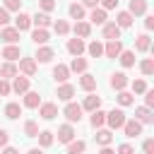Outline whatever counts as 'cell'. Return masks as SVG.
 <instances>
[{"label":"cell","mask_w":154,"mask_h":154,"mask_svg":"<svg viewBox=\"0 0 154 154\" xmlns=\"http://www.w3.org/2000/svg\"><path fill=\"white\" fill-rule=\"evenodd\" d=\"M125 120H128V116H125L123 108H111V111L106 113V125H108V130H120Z\"/></svg>","instance_id":"6da1fadb"},{"label":"cell","mask_w":154,"mask_h":154,"mask_svg":"<svg viewBox=\"0 0 154 154\" xmlns=\"http://www.w3.org/2000/svg\"><path fill=\"white\" fill-rule=\"evenodd\" d=\"M82 106L79 103H75V101H67L65 103V108H63V116L67 118V123H79L82 120Z\"/></svg>","instance_id":"7a4b0ae2"},{"label":"cell","mask_w":154,"mask_h":154,"mask_svg":"<svg viewBox=\"0 0 154 154\" xmlns=\"http://www.w3.org/2000/svg\"><path fill=\"white\" fill-rule=\"evenodd\" d=\"M17 70H19L24 77H34V75H36V70H38V63L34 60V55H31V58H19Z\"/></svg>","instance_id":"3957f363"},{"label":"cell","mask_w":154,"mask_h":154,"mask_svg":"<svg viewBox=\"0 0 154 154\" xmlns=\"http://www.w3.org/2000/svg\"><path fill=\"white\" fill-rule=\"evenodd\" d=\"M142 130H144V125H142L137 118H130V120L123 123V132H125V137H140Z\"/></svg>","instance_id":"277c9868"},{"label":"cell","mask_w":154,"mask_h":154,"mask_svg":"<svg viewBox=\"0 0 154 154\" xmlns=\"http://www.w3.org/2000/svg\"><path fill=\"white\" fill-rule=\"evenodd\" d=\"M75 137H77V130H75L72 123H65V125L58 128V142H60V144H67V142H72Z\"/></svg>","instance_id":"5b68a950"},{"label":"cell","mask_w":154,"mask_h":154,"mask_svg":"<svg viewBox=\"0 0 154 154\" xmlns=\"http://www.w3.org/2000/svg\"><path fill=\"white\" fill-rule=\"evenodd\" d=\"M120 26L116 24V22H103L101 24V36L106 38V41H113V38H120Z\"/></svg>","instance_id":"8992f818"},{"label":"cell","mask_w":154,"mask_h":154,"mask_svg":"<svg viewBox=\"0 0 154 154\" xmlns=\"http://www.w3.org/2000/svg\"><path fill=\"white\" fill-rule=\"evenodd\" d=\"M120 51H123V41H120V38H113V41H106V43H103V55H106V58H113V60H116V58L120 55Z\"/></svg>","instance_id":"52a82bcc"},{"label":"cell","mask_w":154,"mask_h":154,"mask_svg":"<svg viewBox=\"0 0 154 154\" xmlns=\"http://www.w3.org/2000/svg\"><path fill=\"white\" fill-rule=\"evenodd\" d=\"M84 48H87V43H84V38H67V53L72 55V58H77V55H82L84 53Z\"/></svg>","instance_id":"ba28073f"},{"label":"cell","mask_w":154,"mask_h":154,"mask_svg":"<svg viewBox=\"0 0 154 154\" xmlns=\"http://www.w3.org/2000/svg\"><path fill=\"white\" fill-rule=\"evenodd\" d=\"M0 58H5V60H10V63H14V60H19V58H22V48H19L17 43H7V46L2 48V53H0Z\"/></svg>","instance_id":"9c48e42d"},{"label":"cell","mask_w":154,"mask_h":154,"mask_svg":"<svg viewBox=\"0 0 154 154\" xmlns=\"http://www.w3.org/2000/svg\"><path fill=\"white\" fill-rule=\"evenodd\" d=\"M53 58H55V51H53L51 46H38L36 53H34V60H36V63H51Z\"/></svg>","instance_id":"30bf717a"},{"label":"cell","mask_w":154,"mask_h":154,"mask_svg":"<svg viewBox=\"0 0 154 154\" xmlns=\"http://www.w3.org/2000/svg\"><path fill=\"white\" fill-rule=\"evenodd\" d=\"M10 84H12V91L19 94V96H22L24 91H29V77H24V75H14Z\"/></svg>","instance_id":"8fae6325"},{"label":"cell","mask_w":154,"mask_h":154,"mask_svg":"<svg viewBox=\"0 0 154 154\" xmlns=\"http://www.w3.org/2000/svg\"><path fill=\"white\" fill-rule=\"evenodd\" d=\"M79 106H82V111H89V113H91V111L101 108V96H96L94 91H89V94L84 96V101H82Z\"/></svg>","instance_id":"7c38bea8"},{"label":"cell","mask_w":154,"mask_h":154,"mask_svg":"<svg viewBox=\"0 0 154 154\" xmlns=\"http://www.w3.org/2000/svg\"><path fill=\"white\" fill-rule=\"evenodd\" d=\"M38 116H41L43 120H53V118L58 116V106H55L53 101H46V103H38Z\"/></svg>","instance_id":"4fadbf2b"},{"label":"cell","mask_w":154,"mask_h":154,"mask_svg":"<svg viewBox=\"0 0 154 154\" xmlns=\"http://www.w3.org/2000/svg\"><path fill=\"white\" fill-rule=\"evenodd\" d=\"M128 75L125 72H113L111 75V79H108V84H111V89H116V91H120V89H125L128 87Z\"/></svg>","instance_id":"5bb4252c"},{"label":"cell","mask_w":154,"mask_h":154,"mask_svg":"<svg viewBox=\"0 0 154 154\" xmlns=\"http://www.w3.org/2000/svg\"><path fill=\"white\" fill-rule=\"evenodd\" d=\"M135 118H137L142 125H152V123H154V113H152V108H147V106H137V108H135Z\"/></svg>","instance_id":"9a60e30c"},{"label":"cell","mask_w":154,"mask_h":154,"mask_svg":"<svg viewBox=\"0 0 154 154\" xmlns=\"http://www.w3.org/2000/svg\"><path fill=\"white\" fill-rule=\"evenodd\" d=\"M94 140H96V144H99V147H106V144H111V142H113V130H108V128H96Z\"/></svg>","instance_id":"2e32d148"},{"label":"cell","mask_w":154,"mask_h":154,"mask_svg":"<svg viewBox=\"0 0 154 154\" xmlns=\"http://www.w3.org/2000/svg\"><path fill=\"white\" fill-rule=\"evenodd\" d=\"M53 24V19H51V14L48 12H36L34 17H31V26H38V29H48Z\"/></svg>","instance_id":"e0dca14e"},{"label":"cell","mask_w":154,"mask_h":154,"mask_svg":"<svg viewBox=\"0 0 154 154\" xmlns=\"http://www.w3.org/2000/svg\"><path fill=\"white\" fill-rule=\"evenodd\" d=\"M14 29L22 34V31H26V29H31V14H26V12H17V17H14Z\"/></svg>","instance_id":"ac0fdd59"},{"label":"cell","mask_w":154,"mask_h":154,"mask_svg":"<svg viewBox=\"0 0 154 154\" xmlns=\"http://www.w3.org/2000/svg\"><path fill=\"white\" fill-rule=\"evenodd\" d=\"M72 31H75V36H77V38H89V36H91V24H89V22H84V19H79V22H75Z\"/></svg>","instance_id":"d6986e66"},{"label":"cell","mask_w":154,"mask_h":154,"mask_svg":"<svg viewBox=\"0 0 154 154\" xmlns=\"http://www.w3.org/2000/svg\"><path fill=\"white\" fill-rule=\"evenodd\" d=\"M22 96H24V99H22V106H24V108H38V103H41L38 91H31V89H29V91H24Z\"/></svg>","instance_id":"ffe728a7"},{"label":"cell","mask_w":154,"mask_h":154,"mask_svg":"<svg viewBox=\"0 0 154 154\" xmlns=\"http://www.w3.org/2000/svg\"><path fill=\"white\" fill-rule=\"evenodd\" d=\"M67 14H70V19L79 22V19H84V17H87V10H84V5H82V2H70Z\"/></svg>","instance_id":"44dd1931"},{"label":"cell","mask_w":154,"mask_h":154,"mask_svg":"<svg viewBox=\"0 0 154 154\" xmlns=\"http://www.w3.org/2000/svg\"><path fill=\"white\" fill-rule=\"evenodd\" d=\"M79 87L89 94V91H96V77L94 75H89V72H82L79 75Z\"/></svg>","instance_id":"7402d4cb"},{"label":"cell","mask_w":154,"mask_h":154,"mask_svg":"<svg viewBox=\"0 0 154 154\" xmlns=\"http://www.w3.org/2000/svg\"><path fill=\"white\" fill-rule=\"evenodd\" d=\"M55 96L60 99V101H72V96H75V87L72 84H67V82H63L60 87H58V91H55Z\"/></svg>","instance_id":"603a6c76"},{"label":"cell","mask_w":154,"mask_h":154,"mask_svg":"<svg viewBox=\"0 0 154 154\" xmlns=\"http://www.w3.org/2000/svg\"><path fill=\"white\" fill-rule=\"evenodd\" d=\"M14 75H19V70H17L14 63H10V60L0 63V79H12Z\"/></svg>","instance_id":"cb8c5ba5"},{"label":"cell","mask_w":154,"mask_h":154,"mask_svg":"<svg viewBox=\"0 0 154 154\" xmlns=\"http://www.w3.org/2000/svg\"><path fill=\"white\" fill-rule=\"evenodd\" d=\"M147 0H130V7H128V12L132 14V17H142V14H147Z\"/></svg>","instance_id":"d4e9b609"},{"label":"cell","mask_w":154,"mask_h":154,"mask_svg":"<svg viewBox=\"0 0 154 154\" xmlns=\"http://www.w3.org/2000/svg\"><path fill=\"white\" fill-rule=\"evenodd\" d=\"M103 22H108V17H106V10L103 7H91V12H89V24H103Z\"/></svg>","instance_id":"484cf974"},{"label":"cell","mask_w":154,"mask_h":154,"mask_svg":"<svg viewBox=\"0 0 154 154\" xmlns=\"http://www.w3.org/2000/svg\"><path fill=\"white\" fill-rule=\"evenodd\" d=\"M0 38H2L5 43H19V31H17L14 26H2Z\"/></svg>","instance_id":"4316f807"},{"label":"cell","mask_w":154,"mask_h":154,"mask_svg":"<svg viewBox=\"0 0 154 154\" xmlns=\"http://www.w3.org/2000/svg\"><path fill=\"white\" fill-rule=\"evenodd\" d=\"M31 41H34L36 46H46V43L51 41V34H48V29H38V26H36V29L31 31Z\"/></svg>","instance_id":"83f0119b"},{"label":"cell","mask_w":154,"mask_h":154,"mask_svg":"<svg viewBox=\"0 0 154 154\" xmlns=\"http://www.w3.org/2000/svg\"><path fill=\"white\" fill-rule=\"evenodd\" d=\"M152 48V38H149V34L144 31V34H140L137 38H135V51L137 53H147Z\"/></svg>","instance_id":"f1b7e54d"},{"label":"cell","mask_w":154,"mask_h":154,"mask_svg":"<svg viewBox=\"0 0 154 154\" xmlns=\"http://www.w3.org/2000/svg\"><path fill=\"white\" fill-rule=\"evenodd\" d=\"M132 19H135V17H132L128 10H120V12L116 14V24H118L120 29H130V26H132Z\"/></svg>","instance_id":"f546056e"},{"label":"cell","mask_w":154,"mask_h":154,"mask_svg":"<svg viewBox=\"0 0 154 154\" xmlns=\"http://www.w3.org/2000/svg\"><path fill=\"white\" fill-rule=\"evenodd\" d=\"M67 77H70V67L63 65V63H58V65L53 67V79L63 84V82H67Z\"/></svg>","instance_id":"4dcf8cb0"},{"label":"cell","mask_w":154,"mask_h":154,"mask_svg":"<svg viewBox=\"0 0 154 154\" xmlns=\"http://www.w3.org/2000/svg\"><path fill=\"white\" fill-rule=\"evenodd\" d=\"M87 58H82V55H77V58H72V63L67 65L70 67V72H77V75H82V72H87Z\"/></svg>","instance_id":"1f68e13d"},{"label":"cell","mask_w":154,"mask_h":154,"mask_svg":"<svg viewBox=\"0 0 154 154\" xmlns=\"http://www.w3.org/2000/svg\"><path fill=\"white\" fill-rule=\"evenodd\" d=\"M89 125L96 130V128H103L106 125V113L101 111V108H96V111H91V118H89Z\"/></svg>","instance_id":"d6a6232c"},{"label":"cell","mask_w":154,"mask_h":154,"mask_svg":"<svg viewBox=\"0 0 154 154\" xmlns=\"http://www.w3.org/2000/svg\"><path fill=\"white\" fill-rule=\"evenodd\" d=\"M22 116V106L17 103V101H10L7 106H5V118H10V120H17Z\"/></svg>","instance_id":"836d02e7"},{"label":"cell","mask_w":154,"mask_h":154,"mask_svg":"<svg viewBox=\"0 0 154 154\" xmlns=\"http://www.w3.org/2000/svg\"><path fill=\"white\" fill-rule=\"evenodd\" d=\"M87 152V142L84 140H72V142H67V154H84Z\"/></svg>","instance_id":"e575fe53"},{"label":"cell","mask_w":154,"mask_h":154,"mask_svg":"<svg viewBox=\"0 0 154 154\" xmlns=\"http://www.w3.org/2000/svg\"><path fill=\"white\" fill-rule=\"evenodd\" d=\"M116 101H118L123 108H125V106H132V103H135V94H132V91L120 89V91H118V96H116Z\"/></svg>","instance_id":"d590c367"},{"label":"cell","mask_w":154,"mask_h":154,"mask_svg":"<svg viewBox=\"0 0 154 154\" xmlns=\"http://www.w3.org/2000/svg\"><path fill=\"white\" fill-rule=\"evenodd\" d=\"M36 137H38V147H41V149H48V147L53 144V132H51V130H38Z\"/></svg>","instance_id":"8d00e7d4"},{"label":"cell","mask_w":154,"mask_h":154,"mask_svg":"<svg viewBox=\"0 0 154 154\" xmlns=\"http://www.w3.org/2000/svg\"><path fill=\"white\" fill-rule=\"evenodd\" d=\"M118 60H120V65L123 67H132L135 65V51H120V55H118Z\"/></svg>","instance_id":"74e56055"},{"label":"cell","mask_w":154,"mask_h":154,"mask_svg":"<svg viewBox=\"0 0 154 154\" xmlns=\"http://www.w3.org/2000/svg\"><path fill=\"white\" fill-rule=\"evenodd\" d=\"M51 26H53V31H55L58 36H67V34H70V24H67L65 19H55Z\"/></svg>","instance_id":"f35d334b"},{"label":"cell","mask_w":154,"mask_h":154,"mask_svg":"<svg viewBox=\"0 0 154 154\" xmlns=\"http://www.w3.org/2000/svg\"><path fill=\"white\" fill-rule=\"evenodd\" d=\"M84 51H87L91 58H101V55H103V43H101V41H91Z\"/></svg>","instance_id":"ab89813d"},{"label":"cell","mask_w":154,"mask_h":154,"mask_svg":"<svg viewBox=\"0 0 154 154\" xmlns=\"http://www.w3.org/2000/svg\"><path fill=\"white\" fill-rule=\"evenodd\" d=\"M140 70H142L144 77H152V75H154V60H152V58H144V60L140 63Z\"/></svg>","instance_id":"60d3db41"},{"label":"cell","mask_w":154,"mask_h":154,"mask_svg":"<svg viewBox=\"0 0 154 154\" xmlns=\"http://www.w3.org/2000/svg\"><path fill=\"white\" fill-rule=\"evenodd\" d=\"M130 87H132V94H144L149 87H147V82L144 79H132V82H128Z\"/></svg>","instance_id":"b9f144b4"},{"label":"cell","mask_w":154,"mask_h":154,"mask_svg":"<svg viewBox=\"0 0 154 154\" xmlns=\"http://www.w3.org/2000/svg\"><path fill=\"white\" fill-rule=\"evenodd\" d=\"M24 135H26V137H36V135H38L36 120H26V123H24Z\"/></svg>","instance_id":"7bdbcfd3"},{"label":"cell","mask_w":154,"mask_h":154,"mask_svg":"<svg viewBox=\"0 0 154 154\" xmlns=\"http://www.w3.org/2000/svg\"><path fill=\"white\" fill-rule=\"evenodd\" d=\"M2 7L7 12H22V0H2Z\"/></svg>","instance_id":"ee69618b"},{"label":"cell","mask_w":154,"mask_h":154,"mask_svg":"<svg viewBox=\"0 0 154 154\" xmlns=\"http://www.w3.org/2000/svg\"><path fill=\"white\" fill-rule=\"evenodd\" d=\"M55 5H58L55 0H38V10H41V12H48V14L55 10Z\"/></svg>","instance_id":"f6af8a7d"},{"label":"cell","mask_w":154,"mask_h":154,"mask_svg":"<svg viewBox=\"0 0 154 154\" xmlns=\"http://www.w3.org/2000/svg\"><path fill=\"white\" fill-rule=\"evenodd\" d=\"M12 94V84L10 79H0V96H10Z\"/></svg>","instance_id":"bcb514c9"},{"label":"cell","mask_w":154,"mask_h":154,"mask_svg":"<svg viewBox=\"0 0 154 154\" xmlns=\"http://www.w3.org/2000/svg\"><path fill=\"white\" fill-rule=\"evenodd\" d=\"M142 154H154V140L152 137H147L142 142Z\"/></svg>","instance_id":"7dc6e473"},{"label":"cell","mask_w":154,"mask_h":154,"mask_svg":"<svg viewBox=\"0 0 154 154\" xmlns=\"http://www.w3.org/2000/svg\"><path fill=\"white\" fill-rule=\"evenodd\" d=\"M118 154H135V147L130 142H123V144H118Z\"/></svg>","instance_id":"c3c4849f"},{"label":"cell","mask_w":154,"mask_h":154,"mask_svg":"<svg viewBox=\"0 0 154 154\" xmlns=\"http://www.w3.org/2000/svg\"><path fill=\"white\" fill-rule=\"evenodd\" d=\"M99 7H103L106 12L108 10H116L118 7V0H99Z\"/></svg>","instance_id":"681fc988"},{"label":"cell","mask_w":154,"mask_h":154,"mask_svg":"<svg viewBox=\"0 0 154 154\" xmlns=\"http://www.w3.org/2000/svg\"><path fill=\"white\" fill-rule=\"evenodd\" d=\"M144 106H147V108L154 106V89H147V91H144Z\"/></svg>","instance_id":"f907efd6"},{"label":"cell","mask_w":154,"mask_h":154,"mask_svg":"<svg viewBox=\"0 0 154 154\" xmlns=\"http://www.w3.org/2000/svg\"><path fill=\"white\" fill-rule=\"evenodd\" d=\"M12 19H10V12L5 10V7H0V26H7Z\"/></svg>","instance_id":"816d5d0a"},{"label":"cell","mask_w":154,"mask_h":154,"mask_svg":"<svg viewBox=\"0 0 154 154\" xmlns=\"http://www.w3.org/2000/svg\"><path fill=\"white\" fill-rule=\"evenodd\" d=\"M7 142H10V132H7L5 128H0V149H2Z\"/></svg>","instance_id":"f5cc1de1"},{"label":"cell","mask_w":154,"mask_h":154,"mask_svg":"<svg viewBox=\"0 0 154 154\" xmlns=\"http://www.w3.org/2000/svg\"><path fill=\"white\" fill-rule=\"evenodd\" d=\"M144 29H147V31L154 29V17H152V14H144Z\"/></svg>","instance_id":"db71d44e"},{"label":"cell","mask_w":154,"mask_h":154,"mask_svg":"<svg viewBox=\"0 0 154 154\" xmlns=\"http://www.w3.org/2000/svg\"><path fill=\"white\" fill-rule=\"evenodd\" d=\"M0 154H19V149H17V147H10V144H5Z\"/></svg>","instance_id":"11a10c76"},{"label":"cell","mask_w":154,"mask_h":154,"mask_svg":"<svg viewBox=\"0 0 154 154\" xmlns=\"http://www.w3.org/2000/svg\"><path fill=\"white\" fill-rule=\"evenodd\" d=\"M99 154H116V149H111V144H106V147L99 149Z\"/></svg>","instance_id":"9f6ffc18"},{"label":"cell","mask_w":154,"mask_h":154,"mask_svg":"<svg viewBox=\"0 0 154 154\" xmlns=\"http://www.w3.org/2000/svg\"><path fill=\"white\" fill-rule=\"evenodd\" d=\"M84 7H99V0H82Z\"/></svg>","instance_id":"6f0895ef"},{"label":"cell","mask_w":154,"mask_h":154,"mask_svg":"<svg viewBox=\"0 0 154 154\" xmlns=\"http://www.w3.org/2000/svg\"><path fill=\"white\" fill-rule=\"evenodd\" d=\"M26 154H43V149H41V147H31Z\"/></svg>","instance_id":"680465c9"}]
</instances>
